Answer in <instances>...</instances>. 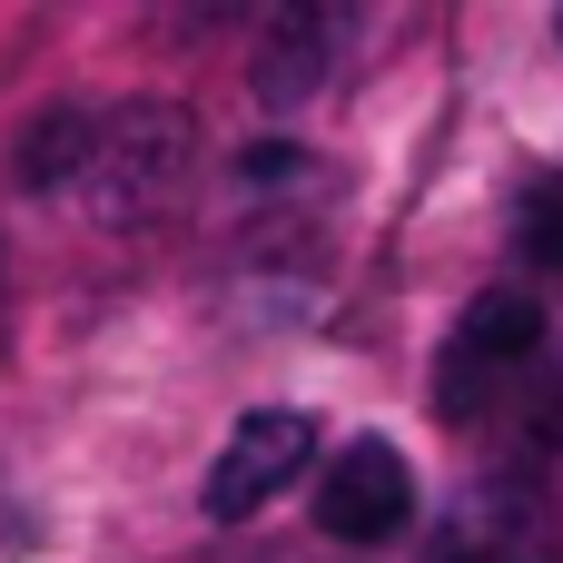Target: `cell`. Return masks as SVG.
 Masks as SVG:
<instances>
[{
  "label": "cell",
  "instance_id": "1",
  "mask_svg": "<svg viewBox=\"0 0 563 563\" xmlns=\"http://www.w3.org/2000/svg\"><path fill=\"white\" fill-rule=\"evenodd\" d=\"M534 356H544V307H534L525 287H485V297L455 317L445 356H435V406L465 426V416H475V406H495Z\"/></svg>",
  "mask_w": 563,
  "mask_h": 563
},
{
  "label": "cell",
  "instance_id": "2",
  "mask_svg": "<svg viewBox=\"0 0 563 563\" xmlns=\"http://www.w3.org/2000/svg\"><path fill=\"white\" fill-rule=\"evenodd\" d=\"M307 465H317V426H307L297 406H257V416L228 426V445H218L198 505H208V525H247V515H267Z\"/></svg>",
  "mask_w": 563,
  "mask_h": 563
},
{
  "label": "cell",
  "instance_id": "3",
  "mask_svg": "<svg viewBox=\"0 0 563 563\" xmlns=\"http://www.w3.org/2000/svg\"><path fill=\"white\" fill-rule=\"evenodd\" d=\"M317 525H327L336 544H396V534L416 525V475H406V455H396L386 435L336 445L327 475H317Z\"/></svg>",
  "mask_w": 563,
  "mask_h": 563
},
{
  "label": "cell",
  "instance_id": "4",
  "mask_svg": "<svg viewBox=\"0 0 563 563\" xmlns=\"http://www.w3.org/2000/svg\"><path fill=\"white\" fill-rule=\"evenodd\" d=\"M426 563H563V525L554 505L515 475V485H475L445 525H435V554Z\"/></svg>",
  "mask_w": 563,
  "mask_h": 563
},
{
  "label": "cell",
  "instance_id": "5",
  "mask_svg": "<svg viewBox=\"0 0 563 563\" xmlns=\"http://www.w3.org/2000/svg\"><path fill=\"white\" fill-rule=\"evenodd\" d=\"M515 247H525V267H563V168L525 188V208H515Z\"/></svg>",
  "mask_w": 563,
  "mask_h": 563
},
{
  "label": "cell",
  "instance_id": "6",
  "mask_svg": "<svg viewBox=\"0 0 563 563\" xmlns=\"http://www.w3.org/2000/svg\"><path fill=\"white\" fill-rule=\"evenodd\" d=\"M554 40H563V20H554Z\"/></svg>",
  "mask_w": 563,
  "mask_h": 563
}]
</instances>
